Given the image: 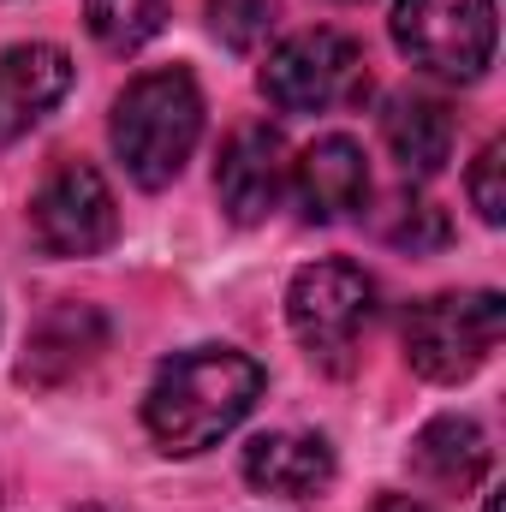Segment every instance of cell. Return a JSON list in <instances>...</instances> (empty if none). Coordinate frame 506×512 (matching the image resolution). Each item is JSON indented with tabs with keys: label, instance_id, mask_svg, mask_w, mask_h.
I'll return each mask as SVG.
<instances>
[{
	"label": "cell",
	"instance_id": "obj_10",
	"mask_svg": "<svg viewBox=\"0 0 506 512\" xmlns=\"http://www.w3.org/2000/svg\"><path fill=\"white\" fill-rule=\"evenodd\" d=\"M72 90V54L54 42H18L0 54V149H12Z\"/></svg>",
	"mask_w": 506,
	"mask_h": 512
},
{
	"label": "cell",
	"instance_id": "obj_15",
	"mask_svg": "<svg viewBox=\"0 0 506 512\" xmlns=\"http://www.w3.org/2000/svg\"><path fill=\"white\" fill-rule=\"evenodd\" d=\"M84 24L108 54H137L143 42L161 36L167 0H84Z\"/></svg>",
	"mask_w": 506,
	"mask_h": 512
},
{
	"label": "cell",
	"instance_id": "obj_17",
	"mask_svg": "<svg viewBox=\"0 0 506 512\" xmlns=\"http://www.w3.org/2000/svg\"><path fill=\"white\" fill-rule=\"evenodd\" d=\"M506 143H483L477 149V161H471V173H465V197H471V209L489 221V227H501L506 221Z\"/></svg>",
	"mask_w": 506,
	"mask_h": 512
},
{
	"label": "cell",
	"instance_id": "obj_13",
	"mask_svg": "<svg viewBox=\"0 0 506 512\" xmlns=\"http://www.w3.org/2000/svg\"><path fill=\"white\" fill-rule=\"evenodd\" d=\"M108 346V322L90 310V304H54L42 322H36V334H30V352H24V382H66V376H78L96 352Z\"/></svg>",
	"mask_w": 506,
	"mask_h": 512
},
{
	"label": "cell",
	"instance_id": "obj_18",
	"mask_svg": "<svg viewBox=\"0 0 506 512\" xmlns=\"http://www.w3.org/2000/svg\"><path fill=\"white\" fill-rule=\"evenodd\" d=\"M453 239V227H447V215L435 209V203H399V221L387 227V245H399V251H441Z\"/></svg>",
	"mask_w": 506,
	"mask_h": 512
},
{
	"label": "cell",
	"instance_id": "obj_6",
	"mask_svg": "<svg viewBox=\"0 0 506 512\" xmlns=\"http://www.w3.org/2000/svg\"><path fill=\"white\" fill-rule=\"evenodd\" d=\"M286 322L316 364L346 370L358 334L376 322V280L358 262H310L286 286Z\"/></svg>",
	"mask_w": 506,
	"mask_h": 512
},
{
	"label": "cell",
	"instance_id": "obj_8",
	"mask_svg": "<svg viewBox=\"0 0 506 512\" xmlns=\"http://www.w3.org/2000/svg\"><path fill=\"white\" fill-rule=\"evenodd\" d=\"M286 179H292V155H286V137L268 120H251V126H239L221 143L215 197H221V209H227L233 227L268 221L280 209V197H286Z\"/></svg>",
	"mask_w": 506,
	"mask_h": 512
},
{
	"label": "cell",
	"instance_id": "obj_1",
	"mask_svg": "<svg viewBox=\"0 0 506 512\" xmlns=\"http://www.w3.org/2000/svg\"><path fill=\"white\" fill-rule=\"evenodd\" d=\"M262 387H268L262 364L239 346L173 352L143 393V429L167 459H197L251 417Z\"/></svg>",
	"mask_w": 506,
	"mask_h": 512
},
{
	"label": "cell",
	"instance_id": "obj_19",
	"mask_svg": "<svg viewBox=\"0 0 506 512\" xmlns=\"http://www.w3.org/2000/svg\"><path fill=\"white\" fill-rule=\"evenodd\" d=\"M376 512H429V507H417V501H381Z\"/></svg>",
	"mask_w": 506,
	"mask_h": 512
},
{
	"label": "cell",
	"instance_id": "obj_2",
	"mask_svg": "<svg viewBox=\"0 0 506 512\" xmlns=\"http://www.w3.org/2000/svg\"><path fill=\"white\" fill-rule=\"evenodd\" d=\"M203 137V90L185 66L137 72L114 102V155L143 191H167Z\"/></svg>",
	"mask_w": 506,
	"mask_h": 512
},
{
	"label": "cell",
	"instance_id": "obj_21",
	"mask_svg": "<svg viewBox=\"0 0 506 512\" xmlns=\"http://www.w3.org/2000/svg\"><path fill=\"white\" fill-rule=\"evenodd\" d=\"M78 512H108V507H78Z\"/></svg>",
	"mask_w": 506,
	"mask_h": 512
},
{
	"label": "cell",
	"instance_id": "obj_4",
	"mask_svg": "<svg viewBox=\"0 0 506 512\" xmlns=\"http://www.w3.org/2000/svg\"><path fill=\"white\" fill-rule=\"evenodd\" d=\"M393 48L447 84H477L495 66V0H399Z\"/></svg>",
	"mask_w": 506,
	"mask_h": 512
},
{
	"label": "cell",
	"instance_id": "obj_14",
	"mask_svg": "<svg viewBox=\"0 0 506 512\" xmlns=\"http://www.w3.org/2000/svg\"><path fill=\"white\" fill-rule=\"evenodd\" d=\"M411 471L435 489H471L489 471V435L471 417H435L411 441Z\"/></svg>",
	"mask_w": 506,
	"mask_h": 512
},
{
	"label": "cell",
	"instance_id": "obj_5",
	"mask_svg": "<svg viewBox=\"0 0 506 512\" xmlns=\"http://www.w3.org/2000/svg\"><path fill=\"white\" fill-rule=\"evenodd\" d=\"M364 90H370L364 48L346 30H328V24L286 36L262 66V96L280 114H328V108L358 102Z\"/></svg>",
	"mask_w": 506,
	"mask_h": 512
},
{
	"label": "cell",
	"instance_id": "obj_22",
	"mask_svg": "<svg viewBox=\"0 0 506 512\" xmlns=\"http://www.w3.org/2000/svg\"><path fill=\"white\" fill-rule=\"evenodd\" d=\"M340 6H364V0H340Z\"/></svg>",
	"mask_w": 506,
	"mask_h": 512
},
{
	"label": "cell",
	"instance_id": "obj_20",
	"mask_svg": "<svg viewBox=\"0 0 506 512\" xmlns=\"http://www.w3.org/2000/svg\"><path fill=\"white\" fill-rule=\"evenodd\" d=\"M483 512H501V501H495V495H489V501H483Z\"/></svg>",
	"mask_w": 506,
	"mask_h": 512
},
{
	"label": "cell",
	"instance_id": "obj_7",
	"mask_svg": "<svg viewBox=\"0 0 506 512\" xmlns=\"http://www.w3.org/2000/svg\"><path fill=\"white\" fill-rule=\"evenodd\" d=\"M30 233L48 256H96L120 239V203L90 161H60L30 197Z\"/></svg>",
	"mask_w": 506,
	"mask_h": 512
},
{
	"label": "cell",
	"instance_id": "obj_16",
	"mask_svg": "<svg viewBox=\"0 0 506 512\" xmlns=\"http://www.w3.org/2000/svg\"><path fill=\"white\" fill-rule=\"evenodd\" d=\"M209 30L233 54H251V48L268 42V30H274V0H209Z\"/></svg>",
	"mask_w": 506,
	"mask_h": 512
},
{
	"label": "cell",
	"instance_id": "obj_12",
	"mask_svg": "<svg viewBox=\"0 0 506 512\" xmlns=\"http://www.w3.org/2000/svg\"><path fill=\"white\" fill-rule=\"evenodd\" d=\"M381 137H387V149H393V161H399L405 173L429 179V173H441L447 155H453V114H447L441 96L399 90V96H387V108H381Z\"/></svg>",
	"mask_w": 506,
	"mask_h": 512
},
{
	"label": "cell",
	"instance_id": "obj_3",
	"mask_svg": "<svg viewBox=\"0 0 506 512\" xmlns=\"http://www.w3.org/2000/svg\"><path fill=\"white\" fill-rule=\"evenodd\" d=\"M506 334V298L501 292H435L411 304L405 316V364L423 382H465L489 364V352Z\"/></svg>",
	"mask_w": 506,
	"mask_h": 512
},
{
	"label": "cell",
	"instance_id": "obj_11",
	"mask_svg": "<svg viewBox=\"0 0 506 512\" xmlns=\"http://www.w3.org/2000/svg\"><path fill=\"white\" fill-rule=\"evenodd\" d=\"M245 483L256 495H280V501H310L334 483V447L322 435H256L245 447Z\"/></svg>",
	"mask_w": 506,
	"mask_h": 512
},
{
	"label": "cell",
	"instance_id": "obj_9",
	"mask_svg": "<svg viewBox=\"0 0 506 512\" xmlns=\"http://www.w3.org/2000/svg\"><path fill=\"white\" fill-rule=\"evenodd\" d=\"M286 185H292L304 221L334 227V221H346V215H358L370 203V161H364V149L352 137L334 131V137H316L292 161V179Z\"/></svg>",
	"mask_w": 506,
	"mask_h": 512
}]
</instances>
